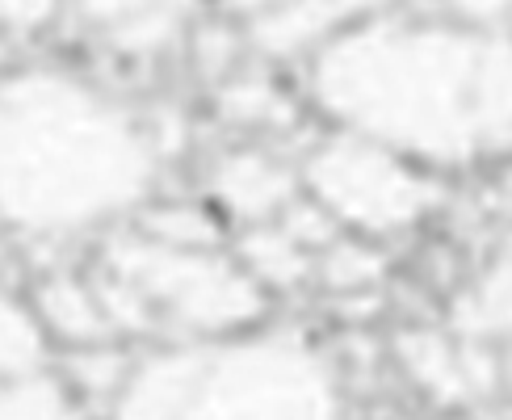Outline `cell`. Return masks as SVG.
<instances>
[{"label": "cell", "mask_w": 512, "mask_h": 420, "mask_svg": "<svg viewBox=\"0 0 512 420\" xmlns=\"http://www.w3.org/2000/svg\"><path fill=\"white\" fill-rule=\"evenodd\" d=\"M227 114H236V122H256V118H277L282 114V97H277L265 80H236L223 93Z\"/></svg>", "instance_id": "obj_16"}, {"label": "cell", "mask_w": 512, "mask_h": 420, "mask_svg": "<svg viewBox=\"0 0 512 420\" xmlns=\"http://www.w3.org/2000/svg\"><path fill=\"white\" fill-rule=\"evenodd\" d=\"M206 194L240 227H261L282 219L303 198V181H298V168L277 160L265 147H231L210 168Z\"/></svg>", "instance_id": "obj_8"}, {"label": "cell", "mask_w": 512, "mask_h": 420, "mask_svg": "<svg viewBox=\"0 0 512 420\" xmlns=\"http://www.w3.org/2000/svg\"><path fill=\"white\" fill-rule=\"evenodd\" d=\"M122 336L173 332V341H219L261 324L265 290L236 252L160 231L105 240L93 269Z\"/></svg>", "instance_id": "obj_3"}, {"label": "cell", "mask_w": 512, "mask_h": 420, "mask_svg": "<svg viewBox=\"0 0 512 420\" xmlns=\"http://www.w3.org/2000/svg\"><path fill=\"white\" fill-rule=\"evenodd\" d=\"M59 13V0H0V34L5 38H30L47 30Z\"/></svg>", "instance_id": "obj_17"}, {"label": "cell", "mask_w": 512, "mask_h": 420, "mask_svg": "<svg viewBox=\"0 0 512 420\" xmlns=\"http://www.w3.org/2000/svg\"><path fill=\"white\" fill-rule=\"evenodd\" d=\"M307 97L433 173L475 168L512 156V34L382 9L307 59Z\"/></svg>", "instance_id": "obj_1"}, {"label": "cell", "mask_w": 512, "mask_h": 420, "mask_svg": "<svg viewBox=\"0 0 512 420\" xmlns=\"http://www.w3.org/2000/svg\"><path fill=\"white\" fill-rule=\"evenodd\" d=\"M315 269L324 273L328 286H336V290H366L382 278V257L370 248V240L345 236V240H332L324 252H319Z\"/></svg>", "instance_id": "obj_14"}, {"label": "cell", "mask_w": 512, "mask_h": 420, "mask_svg": "<svg viewBox=\"0 0 512 420\" xmlns=\"http://www.w3.org/2000/svg\"><path fill=\"white\" fill-rule=\"evenodd\" d=\"M298 181L345 236L361 240H395L403 231H416L441 202L433 168L340 126H332V135L303 156Z\"/></svg>", "instance_id": "obj_5"}, {"label": "cell", "mask_w": 512, "mask_h": 420, "mask_svg": "<svg viewBox=\"0 0 512 420\" xmlns=\"http://www.w3.org/2000/svg\"><path fill=\"white\" fill-rule=\"evenodd\" d=\"M160 139L135 105L55 63L0 72V227L84 236L156 194Z\"/></svg>", "instance_id": "obj_2"}, {"label": "cell", "mask_w": 512, "mask_h": 420, "mask_svg": "<svg viewBox=\"0 0 512 420\" xmlns=\"http://www.w3.org/2000/svg\"><path fill=\"white\" fill-rule=\"evenodd\" d=\"M437 13L492 34H512V0H437Z\"/></svg>", "instance_id": "obj_15"}, {"label": "cell", "mask_w": 512, "mask_h": 420, "mask_svg": "<svg viewBox=\"0 0 512 420\" xmlns=\"http://www.w3.org/2000/svg\"><path fill=\"white\" fill-rule=\"evenodd\" d=\"M210 341H168L122 370L105 420H181Z\"/></svg>", "instance_id": "obj_9"}, {"label": "cell", "mask_w": 512, "mask_h": 420, "mask_svg": "<svg viewBox=\"0 0 512 420\" xmlns=\"http://www.w3.org/2000/svg\"><path fill=\"white\" fill-rule=\"evenodd\" d=\"M382 9H391V0H261L244 17V38L256 55L277 63L311 59Z\"/></svg>", "instance_id": "obj_6"}, {"label": "cell", "mask_w": 512, "mask_h": 420, "mask_svg": "<svg viewBox=\"0 0 512 420\" xmlns=\"http://www.w3.org/2000/svg\"><path fill=\"white\" fill-rule=\"evenodd\" d=\"M181 420H345V395L307 336L248 328L206 345Z\"/></svg>", "instance_id": "obj_4"}, {"label": "cell", "mask_w": 512, "mask_h": 420, "mask_svg": "<svg viewBox=\"0 0 512 420\" xmlns=\"http://www.w3.org/2000/svg\"><path fill=\"white\" fill-rule=\"evenodd\" d=\"M403 362L424 391L441 399H458L466 387V357L454 353L437 332H412V341H403Z\"/></svg>", "instance_id": "obj_13"}, {"label": "cell", "mask_w": 512, "mask_h": 420, "mask_svg": "<svg viewBox=\"0 0 512 420\" xmlns=\"http://www.w3.org/2000/svg\"><path fill=\"white\" fill-rule=\"evenodd\" d=\"M236 257L256 278V286L269 294V290H294L298 282H307L319 252L298 240L282 219H273L261 227H244Z\"/></svg>", "instance_id": "obj_11"}, {"label": "cell", "mask_w": 512, "mask_h": 420, "mask_svg": "<svg viewBox=\"0 0 512 420\" xmlns=\"http://www.w3.org/2000/svg\"><path fill=\"white\" fill-rule=\"evenodd\" d=\"M256 5H261V0H248V5H244V13H252V9H256Z\"/></svg>", "instance_id": "obj_18"}, {"label": "cell", "mask_w": 512, "mask_h": 420, "mask_svg": "<svg viewBox=\"0 0 512 420\" xmlns=\"http://www.w3.org/2000/svg\"><path fill=\"white\" fill-rule=\"evenodd\" d=\"M34 311L51 341L72 349H101L122 341L93 273H47L34 286Z\"/></svg>", "instance_id": "obj_10"}, {"label": "cell", "mask_w": 512, "mask_h": 420, "mask_svg": "<svg viewBox=\"0 0 512 420\" xmlns=\"http://www.w3.org/2000/svg\"><path fill=\"white\" fill-rule=\"evenodd\" d=\"M76 21L122 59H160L194 30L202 0H72Z\"/></svg>", "instance_id": "obj_7"}, {"label": "cell", "mask_w": 512, "mask_h": 420, "mask_svg": "<svg viewBox=\"0 0 512 420\" xmlns=\"http://www.w3.org/2000/svg\"><path fill=\"white\" fill-rule=\"evenodd\" d=\"M51 336L42 328L34 303L17 299L13 290L0 286V383H17L47 370Z\"/></svg>", "instance_id": "obj_12"}]
</instances>
